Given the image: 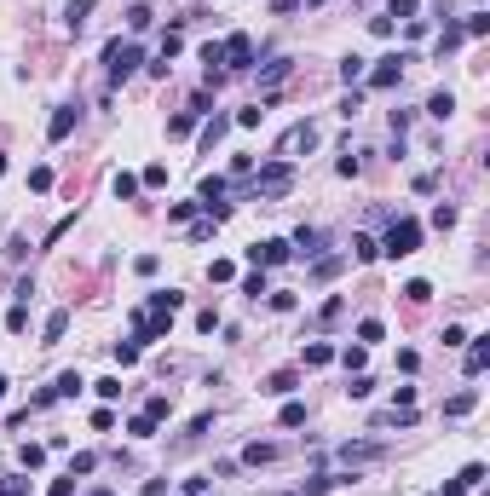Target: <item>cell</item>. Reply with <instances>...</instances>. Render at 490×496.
Instances as JSON below:
<instances>
[{"label": "cell", "instance_id": "obj_17", "mask_svg": "<svg viewBox=\"0 0 490 496\" xmlns=\"http://www.w3.org/2000/svg\"><path fill=\"white\" fill-rule=\"evenodd\" d=\"M64 329H69V312H52V318H47V341H40V346H52V341H64Z\"/></svg>", "mask_w": 490, "mask_h": 496}, {"label": "cell", "instance_id": "obj_9", "mask_svg": "<svg viewBox=\"0 0 490 496\" xmlns=\"http://www.w3.org/2000/svg\"><path fill=\"white\" fill-rule=\"evenodd\" d=\"M318 243H323V237L311 231V225H300V231H294V248H289V254H306V260H311V254H318Z\"/></svg>", "mask_w": 490, "mask_h": 496}, {"label": "cell", "instance_id": "obj_29", "mask_svg": "<svg viewBox=\"0 0 490 496\" xmlns=\"http://www.w3.org/2000/svg\"><path fill=\"white\" fill-rule=\"evenodd\" d=\"M6 329H12V335H23V329H29V306H12V318H6Z\"/></svg>", "mask_w": 490, "mask_h": 496}, {"label": "cell", "instance_id": "obj_36", "mask_svg": "<svg viewBox=\"0 0 490 496\" xmlns=\"http://www.w3.org/2000/svg\"><path fill=\"white\" fill-rule=\"evenodd\" d=\"M145 416H150V421H162V416H167V392H156V398L145 404Z\"/></svg>", "mask_w": 490, "mask_h": 496}, {"label": "cell", "instance_id": "obj_26", "mask_svg": "<svg viewBox=\"0 0 490 496\" xmlns=\"http://www.w3.org/2000/svg\"><path fill=\"white\" fill-rule=\"evenodd\" d=\"M358 341L375 346V341H381V318H364V324H358Z\"/></svg>", "mask_w": 490, "mask_h": 496}, {"label": "cell", "instance_id": "obj_34", "mask_svg": "<svg viewBox=\"0 0 490 496\" xmlns=\"http://www.w3.org/2000/svg\"><path fill=\"white\" fill-rule=\"evenodd\" d=\"M340 75H346V87H352V81H358V75H364V58H358V53H352V58L340 64Z\"/></svg>", "mask_w": 490, "mask_h": 496}, {"label": "cell", "instance_id": "obj_16", "mask_svg": "<svg viewBox=\"0 0 490 496\" xmlns=\"http://www.w3.org/2000/svg\"><path fill=\"white\" fill-rule=\"evenodd\" d=\"M375 254H381V243H375V237H352V260H364V265H369Z\"/></svg>", "mask_w": 490, "mask_h": 496}, {"label": "cell", "instance_id": "obj_32", "mask_svg": "<svg viewBox=\"0 0 490 496\" xmlns=\"http://www.w3.org/2000/svg\"><path fill=\"white\" fill-rule=\"evenodd\" d=\"M456 485H484V462H467V468H462V479H456Z\"/></svg>", "mask_w": 490, "mask_h": 496}, {"label": "cell", "instance_id": "obj_4", "mask_svg": "<svg viewBox=\"0 0 490 496\" xmlns=\"http://www.w3.org/2000/svg\"><path fill=\"white\" fill-rule=\"evenodd\" d=\"M219 47H225V70H248V64H254V40H248L243 29H237V35H225Z\"/></svg>", "mask_w": 490, "mask_h": 496}, {"label": "cell", "instance_id": "obj_2", "mask_svg": "<svg viewBox=\"0 0 490 496\" xmlns=\"http://www.w3.org/2000/svg\"><path fill=\"white\" fill-rule=\"evenodd\" d=\"M104 64H110V81H127L133 70H139V47H133V40H110Z\"/></svg>", "mask_w": 490, "mask_h": 496}, {"label": "cell", "instance_id": "obj_10", "mask_svg": "<svg viewBox=\"0 0 490 496\" xmlns=\"http://www.w3.org/2000/svg\"><path fill=\"white\" fill-rule=\"evenodd\" d=\"M381 444H340V462H375Z\"/></svg>", "mask_w": 490, "mask_h": 496}, {"label": "cell", "instance_id": "obj_43", "mask_svg": "<svg viewBox=\"0 0 490 496\" xmlns=\"http://www.w3.org/2000/svg\"><path fill=\"white\" fill-rule=\"evenodd\" d=\"M0 173H6V156H0Z\"/></svg>", "mask_w": 490, "mask_h": 496}, {"label": "cell", "instance_id": "obj_7", "mask_svg": "<svg viewBox=\"0 0 490 496\" xmlns=\"http://www.w3.org/2000/svg\"><path fill=\"white\" fill-rule=\"evenodd\" d=\"M404 64H410V58H398V53H392V58H381V70L369 75V87H398V75H404Z\"/></svg>", "mask_w": 490, "mask_h": 496}, {"label": "cell", "instance_id": "obj_45", "mask_svg": "<svg viewBox=\"0 0 490 496\" xmlns=\"http://www.w3.org/2000/svg\"><path fill=\"white\" fill-rule=\"evenodd\" d=\"M311 6H323V0H311Z\"/></svg>", "mask_w": 490, "mask_h": 496}, {"label": "cell", "instance_id": "obj_39", "mask_svg": "<svg viewBox=\"0 0 490 496\" xmlns=\"http://www.w3.org/2000/svg\"><path fill=\"white\" fill-rule=\"evenodd\" d=\"M260 116H265V110H260V104H254V110H237V116H231V121H237V127H260Z\"/></svg>", "mask_w": 490, "mask_h": 496}, {"label": "cell", "instance_id": "obj_42", "mask_svg": "<svg viewBox=\"0 0 490 496\" xmlns=\"http://www.w3.org/2000/svg\"><path fill=\"white\" fill-rule=\"evenodd\" d=\"M386 18H416V0H392V12Z\"/></svg>", "mask_w": 490, "mask_h": 496}, {"label": "cell", "instance_id": "obj_22", "mask_svg": "<svg viewBox=\"0 0 490 496\" xmlns=\"http://www.w3.org/2000/svg\"><path fill=\"white\" fill-rule=\"evenodd\" d=\"M110 191L127 202V197H139V179H133V173H116V185H110Z\"/></svg>", "mask_w": 490, "mask_h": 496}, {"label": "cell", "instance_id": "obj_37", "mask_svg": "<svg viewBox=\"0 0 490 496\" xmlns=\"http://www.w3.org/2000/svg\"><path fill=\"white\" fill-rule=\"evenodd\" d=\"M306 421V404H283V427H300Z\"/></svg>", "mask_w": 490, "mask_h": 496}, {"label": "cell", "instance_id": "obj_20", "mask_svg": "<svg viewBox=\"0 0 490 496\" xmlns=\"http://www.w3.org/2000/svg\"><path fill=\"white\" fill-rule=\"evenodd\" d=\"M116 364H121V370L139 364V341H116Z\"/></svg>", "mask_w": 490, "mask_h": 496}, {"label": "cell", "instance_id": "obj_12", "mask_svg": "<svg viewBox=\"0 0 490 496\" xmlns=\"http://www.w3.org/2000/svg\"><path fill=\"white\" fill-rule=\"evenodd\" d=\"M47 133H52V139H69V133H75V110H58V116L47 121Z\"/></svg>", "mask_w": 490, "mask_h": 496}, {"label": "cell", "instance_id": "obj_23", "mask_svg": "<svg viewBox=\"0 0 490 496\" xmlns=\"http://www.w3.org/2000/svg\"><path fill=\"white\" fill-rule=\"evenodd\" d=\"M150 23H156V18H150V6H133V12H127V29H133V35L150 29Z\"/></svg>", "mask_w": 490, "mask_h": 496}, {"label": "cell", "instance_id": "obj_11", "mask_svg": "<svg viewBox=\"0 0 490 496\" xmlns=\"http://www.w3.org/2000/svg\"><path fill=\"white\" fill-rule=\"evenodd\" d=\"M93 6H99V0H69V12H64V18H69V29H75V35L87 29V12H93Z\"/></svg>", "mask_w": 490, "mask_h": 496}, {"label": "cell", "instance_id": "obj_27", "mask_svg": "<svg viewBox=\"0 0 490 496\" xmlns=\"http://www.w3.org/2000/svg\"><path fill=\"white\" fill-rule=\"evenodd\" d=\"M18 462H23V468H40V462H47V450H40V444H23Z\"/></svg>", "mask_w": 490, "mask_h": 496}, {"label": "cell", "instance_id": "obj_5", "mask_svg": "<svg viewBox=\"0 0 490 496\" xmlns=\"http://www.w3.org/2000/svg\"><path fill=\"white\" fill-rule=\"evenodd\" d=\"M248 260H254V265H283V260H289V243H283V237H265V243L248 248Z\"/></svg>", "mask_w": 490, "mask_h": 496}, {"label": "cell", "instance_id": "obj_19", "mask_svg": "<svg viewBox=\"0 0 490 496\" xmlns=\"http://www.w3.org/2000/svg\"><path fill=\"white\" fill-rule=\"evenodd\" d=\"M81 387H87V381H81V375H75V370H69V375H58V387H52V398H75V392H81Z\"/></svg>", "mask_w": 490, "mask_h": 496}, {"label": "cell", "instance_id": "obj_8", "mask_svg": "<svg viewBox=\"0 0 490 496\" xmlns=\"http://www.w3.org/2000/svg\"><path fill=\"white\" fill-rule=\"evenodd\" d=\"M427 116H438V121H450V116H456V93H450V87L427 99Z\"/></svg>", "mask_w": 490, "mask_h": 496}, {"label": "cell", "instance_id": "obj_15", "mask_svg": "<svg viewBox=\"0 0 490 496\" xmlns=\"http://www.w3.org/2000/svg\"><path fill=\"white\" fill-rule=\"evenodd\" d=\"M473 404H479V392L467 387V392H456L450 404H444V416H467V410H473Z\"/></svg>", "mask_w": 490, "mask_h": 496}, {"label": "cell", "instance_id": "obj_28", "mask_svg": "<svg viewBox=\"0 0 490 496\" xmlns=\"http://www.w3.org/2000/svg\"><path fill=\"white\" fill-rule=\"evenodd\" d=\"M127 433H133V439H150V433H156V421H150V416H133V421H127Z\"/></svg>", "mask_w": 490, "mask_h": 496}, {"label": "cell", "instance_id": "obj_30", "mask_svg": "<svg viewBox=\"0 0 490 496\" xmlns=\"http://www.w3.org/2000/svg\"><path fill=\"white\" fill-rule=\"evenodd\" d=\"M427 294H433V283H421V277H416V283H404V300H416V306H421Z\"/></svg>", "mask_w": 490, "mask_h": 496}, {"label": "cell", "instance_id": "obj_6", "mask_svg": "<svg viewBox=\"0 0 490 496\" xmlns=\"http://www.w3.org/2000/svg\"><path fill=\"white\" fill-rule=\"evenodd\" d=\"M311 145H318V127H311V121H300V127H289V133H283V156L311 150Z\"/></svg>", "mask_w": 490, "mask_h": 496}, {"label": "cell", "instance_id": "obj_41", "mask_svg": "<svg viewBox=\"0 0 490 496\" xmlns=\"http://www.w3.org/2000/svg\"><path fill=\"white\" fill-rule=\"evenodd\" d=\"M52 496H75V473H64V479H52Z\"/></svg>", "mask_w": 490, "mask_h": 496}, {"label": "cell", "instance_id": "obj_38", "mask_svg": "<svg viewBox=\"0 0 490 496\" xmlns=\"http://www.w3.org/2000/svg\"><path fill=\"white\" fill-rule=\"evenodd\" d=\"M484 29H490V18H484V12H473V18L462 23V35H484Z\"/></svg>", "mask_w": 490, "mask_h": 496}, {"label": "cell", "instance_id": "obj_33", "mask_svg": "<svg viewBox=\"0 0 490 496\" xmlns=\"http://www.w3.org/2000/svg\"><path fill=\"white\" fill-rule=\"evenodd\" d=\"M433 225H438V231H450V225H456V208H444V202H438V208H433Z\"/></svg>", "mask_w": 490, "mask_h": 496}, {"label": "cell", "instance_id": "obj_40", "mask_svg": "<svg viewBox=\"0 0 490 496\" xmlns=\"http://www.w3.org/2000/svg\"><path fill=\"white\" fill-rule=\"evenodd\" d=\"M243 294H254V300H260V294H265V272H254V277H243Z\"/></svg>", "mask_w": 490, "mask_h": 496}, {"label": "cell", "instance_id": "obj_13", "mask_svg": "<svg viewBox=\"0 0 490 496\" xmlns=\"http://www.w3.org/2000/svg\"><path fill=\"white\" fill-rule=\"evenodd\" d=\"M294 387H300V375H294V370H277V375H272V381H265L260 392H294Z\"/></svg>", "mask_w": 490, "mask_h": 496}, {"label": "cell", "instance_id": "obj_25", "mask_svg": "<svg viewBox=\"0 0 490 496\" xmlns=\"http://www.w3.org/2000/svg\"><path fill=\"white\" fill-rule=\"evenodd\" d=\"M208 277H213V283H231V277H237V265H231V260H213V265H208Z\"/></svg>", "mask_w": 490, "mask_h": 496}, {"label": "cell", "instance_id": "obj_35", "mask_svg": "<svg viewBox=\"0 0 490 496\" xmlns=\"http://www.w3.org/2000/svg\"><path fill=\"white\" fill-rule=\"evenodd\" d=\"M196 329H202V335H213V329H219V312H213V306H208V312H196Z\"/></svg>", "mask_w": 490, "mask_h": 496}, {"label": "cell", "instance_id": "obj_14", "mask_svg": "<svg viewBox=\"0 0 490 496\" xmlns=\"http://www.w3.org/2000/svg\"><path fill=\"white\" fill-rule=\"evenodd\" d=\"M329 358H335V346H323V341H311V346H306V370H323Z\"/></svg>", "mask_w": 490, "mask_h": 496}, {"label": "cell", "instance_id": "obj_44", "mask_svg": "<svg viewBox=\"0 0 490 496\" xmlns=\"http://www.w3.org/2000/svg\"><path fill=\"white\" fill-rule=\"evenodd\" d=\"M0 392H6V375H0Z\"/></svg>", "mask_w": 490, "mask_h": 496}, {"label": "cell", "instance_id": "obj_3", "mask_svg": "<svg viewBox=\"0 0 490 496\" xmlns=\"http://www.w3.org/2000/svg\"><path fill=\"white\" fill-rule=\"evenodd\" d=\"M294 185V167L289 162H272V167H260V179H254V197H283Z\"/></svg>", "mask_w": 490, "mask_h": 496}, {"label": "cell", "instance_id": "obj_18", "mask_svg": "<svg viewBox=\"0 0 490 496\" xmlns=\"http://www.w3.org/2000/svg\"><path fill=\"white\" fill-rule=\"evenodd\" d=\"M490 364V341H473V352H467V375H479Z\"/></svg>", "mask_w": 490, "mask_h": 496}, {"label": "cell", "instance_id": "obj_24", "mask_svg": "<svg viewBox=\"0 0 490 496\" xmlns=\"http://www.w3.org/2000/svg\"><path fill=\"white\" fill-rule=\"evenodd\" d=\"M369 392H375L369 375H352V381H346V398H369Z\"/></svg>", "mask_w": 490, "mask_h": 496}, {"label": "cell", "instance_id": "obj_31", "mask_svg": "<svg viewBox=\"0 0 490 496\" xmlns=\"http://www.w3.org/2000/svg\"><path fill=\"white\" fill-rule=\"evenodd\" d=\"M93 392H99V398H121V375H104Z\"/></svg>", "mask_w": 490, "mask_h": 496}, {"label": "cell", "instance_id": "obj_1", "mask_svg": "<svg viewBox=\"0 0 490 496\" xmlns=\"http://www.w3.org/2000/svg\"><path fill=\"white\" fill-rule=\"evenodd\" d=\"M416 248H421V225H416V219H392V225H386V243H381V254L404 260V254H416Z\"/></svg>", "mask_w": 490, "mask_h": 496}, {"label": "cell", "instance_id": "obj_21", "mask_svg": "<svg viewBox=\"0 0 490 496\" xmlns=\"http://www.w3.org/2000/svg\"><path fill=\"white\" fill-rule=\"evenodd\" d=\"M243 462H248V468H265V462H272V444H248Z\"/></svg>", "mask_w": 490, "mask_h": 496}]
</instances>
